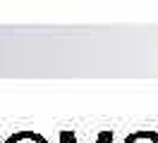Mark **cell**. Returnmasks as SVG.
<instances>
[{
  "label": "cell",
  "mask_w": 158,
  "mask_h": 143,
  "mask_svg": "<svg viewBox=\"0 0 158 143\" xmlns=\"http://www.w3.org/2000/svg\"><path fill=\"white\" fill-rule=\"evenodd\" d=\"M5 143H48V138L34 129H22V131H15L12 136H7Z\"/></svg>",
  "instance_id": "cell-1"
}]
</instances>
